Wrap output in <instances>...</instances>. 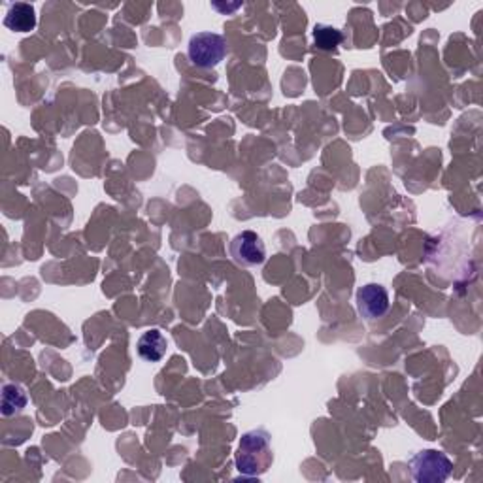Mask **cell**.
I'll return each instance as SVG.
<instances>
[{"instance_id":"cell-1","label":"cell","mask_w":483,"mask_h":483,"mask_svg":"<svg viewBox=\"0 0 483 483\" xmlns=\"http://www.w3.org/2000/svg\"><path fill=\"white\" fill-rule=\"evenodd\" d=\"M236 469L244 476L265 474L274 461L270 435L263 428L250 430L242 436L236 450Z\"/></svg>"},{"instance_id":"cell-2","label":"cell","mask_w":483,"mask_h":483,"mask_svg":"<svg viewBox=\"0 0 483 483\" xmlns=\"http://www.w3.org/2000/svg\"><path fill=\"white\" fill-rule=\"evenodd\" d=\"M452 470V459L438 450H423L410 459V472L418 483H442Z\"/></svg>"},{"instance_id":"cell-3","label":"cell","mask_w":483,"mask_h":483,"mask_svg":"<svg viewBox=\"0 0 483 483\" xmlns=\"http://www.w3.org/2000/svg\"><path fill=\"white\" fill-rule=\"evenodd\" d=\"M227 54V42L217 32H197L189 40L187 55L197 68H216Z\"/></svg>"},{"instance_id":"cell-4","label":"cell","mask_w":483,"mask_h":483,"mask_svg":"<svg viewBox=\"0 0 483 483\" xmlns=\"http://www.w3.org/2000/svg\"><path fill=\"white\" fill-rule=\"evenodd\" d=\"M231 255L242 267L263 265L267 261L265 242L255 231H242L231 242Z\"/></svg>"},{"instance_id":"cell-5","label":"cell","mask_w":483,"mask_h":483,"mask_svg":"<svg viewBox=\"0 0 483 483\" xmlns=\"http://www.w3.org/2000/svg\"><path fill=\"white\" fill-rule=\"evenodd\" d=\"M391 306L389 292L384 285L379 284H367L359 287L357 291V309L359 314L372 321L377 318H384Z\"/></svg>"},{"instance_id":"cell-6","label":"cell","mask_w":483,"mask_h":483,"mask_svg":"<svg viewBox=\"0 0 483 483\" xmlns=\"http://www.w3.org/2000/svg\"><path fill=\"white\" fill-rule=\"evenodd\" d=\"M4 25L13 32H30L37 27V10L27 3H15L8 8Z\"/></svg>"},{"instance_id":"cell-7","label":"cell","mask_w":483,"mask_h":483,"mask_svg":"<svg viewBox=\"0 0 483 483\" xmlns=\"http://www.w3.org/2000/svg\"><path fill=\"white\" fill-rule=\"evenodd\" d=\"M138 355L148 362H159L168 350V342L159 329L146 331L138 340Z\"/></svg>"},{"instance_id":"cell-8","label":"cell","mask_w":483,"mask_h":483,"mask_svg":"<svg viewBox=\"0 0 483 483\" xmlns=\"http://www.w3.org/2000/svg\"><path fill=\"white\" fill-rule=\"evenodd\" d=\"M27 393L21 386L6 384L3 387V416L10 418L13 413H20L27 406Z\"/></svg>"},{"instance_id":"cell-9","label":"cell","mask_w":483,"mask_h":483,"mask_svg":"<svg viewBox=\"0 0 483 483\" xmlns=\"http://www.w3.org/2000/svg\"><path fill=\"white\" fill-rule=\"evenodd\" d=\"M314 40H316V46L319 49L331 51V49H336L343 42V34H342V30H338L331 25H316Z\"/></svg>"}]
</instances>
